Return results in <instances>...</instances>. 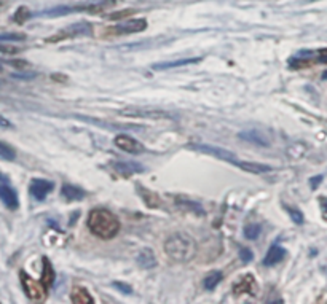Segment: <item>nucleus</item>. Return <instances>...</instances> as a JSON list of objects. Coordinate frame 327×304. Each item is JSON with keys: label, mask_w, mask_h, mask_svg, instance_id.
<instances>
[{"label": "nucleus", "mask_w": 327, "mask_h": 304, "mask_svg": "<svg viewBox=\"0 0 327 304\" xmlns=\"http://www.w3.org/2000/svg\"><path fill=\"white\" fill-rule=\"evenodd\" d=\"M87 226L91 234L102 241H110L120 231V220L107 209H93L89 212Z\"/></svg>", "instance_id": "obj_1"}, {"label": "nucleus", "mask_w": 327, "mask_h": 304, "mask_svg": "<svg viewBox=\"0 0 327 304\" xmlns=\"http://www.w3.org/2000/svg\"><path fill=\"white\" fill-rule=\"evenodd\" d=\"M165 253L175 263H187L196 255V242L185 233H174L165 241Z\"/></svg>", "instance_id": "obj_2"}, {"label": "nucleus", "mask_w": 327, "mask_h": 304, "mask_svg": "<svg viewBox=\"0 0 327 304\" xmlns=\"http://www.w3.org/2000/svg\"><path fill=\"white\" fill-rule=\"evenodd\" d=\"M93 27L89 22L80 21L77 24H72V26L64 27L63 30H59L51 37L46 39V43H58V41L63 40H69V39H75V37H83V35H91Z\"/></svg>", "instance_id": "obj_3"}, {"label": "nucleus", "mask_w": 327, "mask_h": 304, "mask_svg": "<svg viewBox=\"0 0 327 304\" xmlns=\"http://www.w3.org/2000/svg\"><path fill=\"white\" fill-rule=\"evenodd\" d=\"M21 279V287L24 290V295H26L31 301H44L48 295V288L44 285L42 281H35L27 272L21 271L20 272Z\"/></svg>", "instance_id": "obj_4"}, {"label": "nucleus", "mask_w": 327, "mask_h": 304, "mask_svg": "<svg viewBox=\"0 0 327 304\" xmlns=\"http://www.w3.org/2000/svg\"><path fill=\"white\" fill-rule=\"evenodd\" d=\"M147 29V21L144 18H139V20H128L122 24H117V26L107 27L104 35L106 37H117V35H131L137 32H144Z\"/></svg>", "instance_id": "obj_5"}, {"label": "nucleus", "mask_w": 327, "mask_h": 304, "mask_svg": "<svg viewBox=\"0 0 327 304\" xmlns=\"http://www.w3.org/2000/svg\"><path fill=\"white\" fill-rule=\"evenodd\" d=\"M120 115H125V117H131V118H152V120H174V117L171 113H168L165 110H158V108H139V107H130V108H123L120 110Z\"/></svg>", "instance_id": "obj_6"}, {"label": "nucleus", "mask_w": 327, "mask_h": 304, "mask_svg": "<svg viewBox=\"0 0 327 304\" xmlns=\"http://www.w3.org/2000/svg\"><path fill=\"white\" fill-rule=\"evenodd\" d=\"M187 148L196 150V151H201V153H204V155H211V156L220 158V160L232 162V164H235V166H238V167H241V162H243V161H238V160H236V158H235V153H232V151H227V150L219 148V147H211V145H201V143H192V145H189V147H187Z\"/></svg>", "instance_id": "obj_7"}, {"label": "nucleus", "mask_w": 327, "mask_h": 304, "mask_svg": "<svg viewBox=\"0 0 327 304\" xmlns=\"http://www.w3.org/2000/svg\"><path fill=\"white\" fill-rule=\"evenodd\" d=\"M115 3H117V0H87V2L80 5H74V8L75 11H87V13L91 15H99L107 8L113 7Z\"/></svg>", "instance_id": "obj_8"}, {"label": "nucleus", "mask_w": 327, "mask_h": 304, "mask_svg": "<svg viewBox=\"0 0 327 304\" xmlns=\"http://www.w3.org/2000/svg\"><path fill=\"white\" fill-rule=\"evenodd\" d=\"M54 183L45 179H34L29 185V193L35 201H44L53 191Z\"/></svg>", "instance_id": "obj_9"}, {"label": "nucleus", "mask_w": 327, "mask_h": 304, "mask_svg": "<svg viewBox=\"0 0 327 304\" xmlns=\"http://www.w3.org/2000/svg\"><path fill=\"white\" fill-rule=\"evenodd\" d=\"M115 145H117L120 150H123L131 155H139L145 150L141 142H137L136 139H132L131 136H126V134H118V136L115 137Z\"/></svg>", "instance_id": "obj_10"}, {"label": "nucleus", "mask_w": 327, "mask_h": 304, "mask_svg": "<svg viewBox=\"0 0 327 304\" xmlns=\"http://www.w3.org/2000/svg\"><path fill=\"white\" fill-rule=\"evenodd\" d=\"M313 64H316V51H299L289 59V69H305V67H311Z\"/></svg>", "instance_id": "obj_11"}, {"label": "nucleus", "mask_w": 327, "mask_h": 304, "mask_svg": "<svg viewBox=\"0 0 327 304\" xmlns=\"http://www.w3.org/2000/svg\"><path fill=\"white\" fill-rule=\"evenodd\" d=\"M233 295L235 296H240V295H256L257 291V287H256V279L251 274H246L241 279H238L235 284H233Z\"/></svg>", "instance_id": "obj_12"}, {"label": "nucleus", "mask_w": 327, "mask_h": 304, "mask_svg": "<svg viewBox=\"0 0 327 304\" xmlns=\"http://www.w3.org/2000/svg\"><path fill=\"white\" fill-rule=\"evenodd\" d=\"M0 201L5 204V207L10 210H16L20 207V199L15 188H11L7 182H0Z\"/></svg>", "instance_id": "obj_13"}, {"label": "nucleus", "mask_w": 327, "mask_h": 304, "mask_svg": "<svg viewBox=\"0 0 327 304\" xmlns=\"http://www.w3.org/2000/svg\"><path fill=\"white\" fill-rule=\"evenodd\" d=\"M287 255V252L284 250V248L281 247V245H278V244H273L270 248H268V252H266V255H265V258H263V264L265 266H268V267H271V266H275V264H278V263H281V261L284 260V257Z\"/></svg>", "instance_id": "obj_14"}, {"label": "nucleus", "mask_w": 327, "mask_h": 304, "mask_svg": "<svg viewBox=\"0 0 327 304\" xmlns=\"http://www.w3.org/2000/svg\"><path fill=\"white\" fill-rule=\"evenodd\" d=\"M42 264H44V269H42V277H40V281L44 282V285H45V287H46L48 290H50V288L53 287V284H54V279H56V274H54V269H53L51 261L48 260L46 257L42 258Z\"/></svg>", "instance_id": "obj_15"}, {"label": "nucleus", "mask_w": 327, "mask_h": 304, "mask_svg": "<svg viewBox=\"0 0 327 304\" xmlns=\"http://www.w3.org/2000/svg\"><path fill=\"white\" fill-rule=\"evenodd\" d=\"M201 61V58H189V59H177V61H168V62H160L153 64V70H166V69H174V67H182V65H192Z\"/></svg>", "instance_id": "obj_16"}, {"label": "nucleus", "mask_w": 327, "mask_h": 304, "mask_svg": "<svg viewBox=\"0 0 327 304\" xmlns=\"http://www.w3.org/2000/svg\"><path fill=\"white\" fill-rule=\"evenodd\" d=\"M70 301L75 304H93L94 298L83 287H74L70 291Z\"/></svg>", "instance_id": "obj_17"}, {"label": "nucleus", "mask_w": 327, "mask_h": 304, "mask_svg": "<svg viewBox=\"0 0 327 304\" xmlns=\"http://www.w3.org/2000/svg\"><path fill=\"white\" fill-rule=\"evenodd\" d=\"M61 194L67 201H82V199H85V196H87V193H85L82 188H78L75 185H69V183L63 185Z\"/></svg>", "instance_id": "obj_18"}, {"label": "nucleus", "mask_w": 327, "mask_h": 304, "mask_svg": "<svg viewBox=\"0 0 327 304\" xmlns=\"http://www.w3.org/2000/svg\"><path fill=\"white\" fill-rule=\"evenodd\" d=\"M137 263L141 264L144 269H152V267L156 266L155 253L150 250V248H144V250H141L137 255Z\"/></svg>", "instance_id": "obj_19"}, {"label": "nucleus", "mask_w": 327, "mask_h": 304, "mask_svg": "<svg viewBox=\"0 0 327 304\" xmlns=\"http://www.w3.org/2000/svg\"><path fill=\"white\" fill-rule=\"evenodd\" d=\"M113 169L118 174H122L123 177H130L131 174H136V172H144L142 166H139V164H134V162H115Z\"/></svg>", "instance_id": "obj_20"}, {"label": "nucleus", "mask_w": 327, "mask_h": 304, "mask_svg": "<svg viewBox=\"0 0 327 304\" xmlns=\"http://www.w3.org/2000/svg\"><path fill=\"white\" fill-rule=\"evenodd\" d=\"M240 137L244 139V141H247V142L262 145V147H266V145H268V141L263 137V134L260 131H257V129H251L247 132H240Z\"/></svg>", "instance_id": "obj_21"}, {"label": "nucleus", "mask_w": 327, "mask_h": 304, "mask_svg": "<svg viewBox=\"0 0 327 304\" xmlns=\"http://www.w3.org/2000/svg\"><path fill=\"white\" fill-rule=\"evenodd\" d=\"M137 191H141L139 194H141V196L144 198L145 204H147L149 207H158V205H160V199H158V196H156L153 191H147L144 186H137Z\"/></svg>", "instance_id": "obj_22"}, {"label": "nucleus", "mask_w": 327, "mask_h": 304, "mask_svg": "<svg viewBox=\"0 0 327 304\" xmlns=\"http://www.w3.org/2000/svg\"><path fill=\"white\" fill-rule=\"evenodd\" d=\"M222 277H223V276H222V272H219V271H217V272H211L209 276H206V277H204L203 287H204L206 290H209V291H211V290H214V288L217 287V285H219V284L222 282Z\"/></svg>", "instance_id": "obj_23"}, {"label": "nucleus", "mask_w": 327, "mask_h": 304, "mask_svg": "<svg viewBox=\"0 0 327 304\" xmlns=\"http://www.w3.org/2000/svg\"><path fill=\"white\" fill-rule=\"evenodd\" d=\"M0 160L2 161H15L16 160V151L11 145L0 142Z\"/></svg>", "instance_id": "obj_24"}, {"label": "nucleus", "mask_w": 327, "mask_h": 304, "mask_svg": "<svg viewBox=\"0 0 327 304\" xmlns=\"http://www.w3.org/2000/svg\"><path fill=\"white\" fill-rule=\"evenodd\" d=\"M34 15L31 13V10H29L27 7H20L16 11H15V15H13V22H16V24H24L27 20H31Z\"/></svg>", "instance_id": "obj_25"}, {"label": "nucleus", "mask_w": 327, "mask_h": 304, "mask_svg": "<svg viewBox=\"0 0 327 304\" xmlns=\"http://www.w3.org/2000/svg\"><path fill=\"white\" fill-rule=\"evenodd\" d=\"M260 231H262V228H260V224H246L244 226V238L247 241H256L259 236H260Z\"/></svg>", "instance_id": "obj_26"}, {"label": "nucleus", "mask_w": 327, "mask_h": 304, "mask_svg": "<svg viewBox=\"0 0 327 304\" xmlns=\"http://www.w3.org/2000/svg\"><path fill=\"white\" fill-rule=\"evenodd\" d=\"M26 39H27V35L22 34V32L0 34V41H24Z\"/></svg>", "instance_id": "obj_27"}, {"label": "nucleus", "mask_w": 327, "mask_h": 304, "mask_svg": "<svg viewBox=\"0 0 327 304\" xmlns=\"http://www.w3.org/2000/svg\"><path fill=\"white\" fill-rule=\"evenodd\" d=\"M284 209H286V212L290 215V218L294 220V223H297V224H302L304 223V214L299 210V209H295V207H290V205H284Z\"/></svg>", "instance_id": "obj_28"}, {"label": "nucleus", "mask_w": 327, "mask_h": 304, "mask_svg": "<svg viewBox=\"0 0 327 304\" xmlns=\"http://www.w3.org/2000/svg\"><path fill=\"white\" fill-rule=\"evenodd\" d=\"M137 11L134 8H128V10H122V11H115L112 15H107V20L110 21H118V20H123V18H128L130 15H134Z\"/></svg>", "instance_id": "obj_29"}, {"label": "nucleus", "mask_w": 327, "mask_h": 304, "mask_svg": "<svg viewBox=\"0 0 327 304\" xmlns=\"http://www.w3.org/2000/svg\"><path fill=\"white\" fill-rule=\"evenodd\" d=\"M0 53H3V54H16V53H20V48H16L13 45H7L5 41H0Z\"/></svg>", "instance_id": "obj_30"}, {"label": "nucleus", "mask_w": 327, "mask_h": 304, "mask_svg": "<svg viewBox=\"0 0 327 304\" xmlns=\"http://www.w3.org/2000/svg\"><path fill=\"white\" fill-rule=\"evenodd\" d=\"M316 62L327 64V48H321V50L316 51Z\"/></svg>", "instance_id": "obj_31"}, {"label": "nucleus", "mask_w": 327, "mask_h": 304, "mask_svg": "<svg viewBox=\"0 0 327 304\" xmlns=\"http://www.w3.org/2000/svg\"><path fill=\"white\" fill-rule=\"evenodd\" d=\"M240 255H241V260H243L244 263H249V261L252 260V252L249 250V248H246V247L241 248Z\"/></svg>", "instance_id": "obj_32"}, {"label": "nucleus", "mask_w": 327, "mask_h": 304, "mask_svg": "<svg viewBox=\"0 0 327 304\" xmlns=\"http://www.w3.org/2000/svg\"><path fill=\"white\" fill-rule=\"evenodd\" d=\"M7 64H10V65H13V67H16V69H26V67L29 65L26 61H5Z\"/></svg>", "instance_id": "obj_33"}, {"label": "nucleus", "mask_w": 327, "mask_h": 304, "mask_svg": "<svg viewBox=\"0 0 327 304\" xmlns=\"http://www.w3.org/2000/svg\"><path fill=\"white\" fill-rule=\"evenodd\" d=\"M113 285H115V287H117L118 290H122L123 293H128V295L132 293V288L130 287V285H125V284H122V282H115Z\"/></svg>", "instance_id": "obj_34"}, {"label": "nucleus", "mask_w": 327, "mask_h": 304, "mask_svg": "<svg viewBox=\"0 0 327 304\" xmlns=\"http://www.w3.org/2000/svg\"><path fill=\"white\" fill-rule=\"evenodd\" d=\"M323 175H316V177H313L311 179V182H310V185H311V190H316V188L321 185V182H323Z\"/></svg>", "instance_id": "obj_35"}, {"label": "nucleus", "mask_w": 327, "mask_h": 304, "mask_svg": "<svg viewBox=\"0 0 327 304\" xmlns=\"http://www.w3.org/2000/svg\"><path fill=\"white\" fill-rule=\"evenodd\" d=\"M319 203H321V207H323L324 218H327V198H319Z\"/></svg>", "instance_id": "obj_36"}, {"label": "nucleus", "mask_w": 327, "mask_h": 304, "mask_svg": "<svg viewBox=\"0 0 327 304\" xmlns=\"http://www.w3.org/2000/svg\"><path fill=\"white\" fill-rule=\"evenodd\" d=\"M0 127H13V124H11L5 117H2V115H0Z\"/></svg>", "instance_id": "obj_37"}, {"label": "nucleus", "mask_w": 327, "mask_h": 304, "mask_svg": "<svg viewBox=\"0 0 327 304\" xmlns=\"http://www.w3.org/2000/svg\"><path fill=\"white\" fill-rule=\"evenodd\" d=\"M323 80H327V70L323 74Z\"/></svg>", "instance_id": "obj_38"}, {"label": "nucleus", "mask_w": 327, "mask_h": 304, "mask_svg": "<svg viewBox=\"0 0 327 304\" xmlns=\"http://www.w3.org/2000/svg\"><path fill=\"white\" fill-rule=\"evenodd\" d=\"M2 72H3V69H2V67H0V74H2Z\"/></svg>", "instance_id": "obj_39"}]
</instances>
